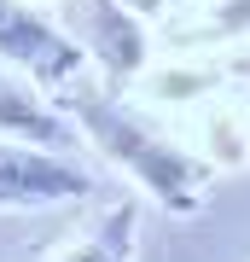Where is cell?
<instances>
[{
    "instance_id": "4",
    "label": "cell",
    "mask_w": 250,
    "mask_h": 262,
    "mask_svg": "<svg viewBox=\"0 0 250 262\" xmlns=\"http://www.w3.org/2000/svg\"><path fill=\"white\" fill-rule=\"evenodd\" d=\"M76 24L87 35V53L111 70V82H128L146 64V35L122 0H76Z\"/></svg>"
},
{
    "instance_id": "8",
    "label": "cell",
    "mask_w": 250,
    "mask_h": 262,
    "mask_svg": "<svg viewBox=\"0 0 250 262\" xmlns=\"http://www.w3.org/2000/svg\"><path fill=\"white\" fill-rule=\"evenodd\" d=\"M122 6H128V12H169L175 0H122Z\"/></svg>"
},
{
    "instance_id": "5",
    "label": "cell",
    "mask_w": 250,
    "mask_h": 262,
    "mask_svg": "<svg viewBox=\"0 0 250 262\" xmlns=\"http://www.w3.org/2000/svg\"><path fill=\"white\" fill-rule=\"evenodd\" d=\"M134 222H140V204H117L82 239H70L64 251H53L47 262H128L134 256Z\"/></svg>"
},
{
    "instance_id": "7",
    "label": "cell",
    "mask_w": 250,
    "mask_h": 262,
    "mask_svg": "<svg viewBox=\"0 0 250 262\" xmlns=\"http://www.w3.org/2000/svg\"><path fill=\"white\" fill-rule=\"evenodd\" d=\"M244 29H250V0H215L198 24L169 29V47H215V41L244 35Z\"/></svg>"
},
{
    "instance_id": "2",
    "label": "cell",
    "mask_w": 250,
    "mask_h": 262,
    "mask_svg": "<svg viewBox=\"0 0 250 262\" xmlns=\"http://www.w3.org/2000/svg\"><path fill=\"white\" fill-rule=\"evenodd\" d=\"M0 58H12L24 76H35L47 94L70 88L82 76V41H70L64 29H53L41 12H29L24 0H0Z\"/></svg>"
},
{
    "instance_id": "1",
    "label": "cell",
    "mask_w": 250,
    "mask_h": 262,
    "mask_svg": "<svg viewBox=\"0 0 250 262\" xmlns=\"http://www.w3.org/2000/svg\"><path fill=\"white\" fill-rule=\"evenodd\" d=\"M53 99L64 105V111L82 122L87 140L99 146L111 163L128 169V175H134L151 198H157L163 210H175V215L204 210V198H210V187H215V163H210V158L180 151L175 140H163L157 128H146L140 117H128L117 99H105V94H93V88H82V76H76L70 88H58Z\"/></svg>"
},
{
    "instance_id": "3",
    "label": "cell",
    "mask_w": 250,
    "mask_h": 262,
    "mask_svg": "<svg viewBox=\"0 0 250 262\" xmlns=\"http://www.w3.org/2000/svg\"><path fill=\"white\" fill-rule=\"evenodd\" d=\"M93 181L76 163L53 158V146L35 140H0V204L6 210H35L58 198H87Z\"/></svg>"
},
{
    "instance_id": "6",
    "label": "cell",
    "mask_w": 250,
    "mask_h": 262,
    "mask_svg": "<svg viewBox=\"0 0 250 262\" xmlns=\"http://www.w3.org/2000/svg\"><path fill=\"white\" fill-rule=\"evenodd\" d=\"M0 128H6L12 140H35V146H58L64 140V122L6 70H0Z\"/></svg>"
},
{
    "instance_id": "9",
    "label": "cell",
    "mask_w": 250,
    "mask_h": 262,
    "mask_svg": "<svg viewBox=\"0 0 250 262\" xmlns=\"http://www.w3.org/2000/svg\"><path fill=\"white\" fill-rule=\"evenodd\" d=\"M233 70H239V76H244V82H250V58H244V64H233Z\"/></svg>"
}]
</instances>
